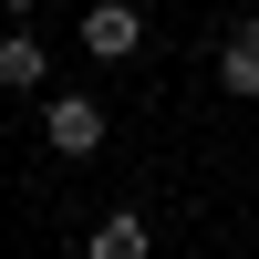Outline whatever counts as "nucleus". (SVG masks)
<instances>
[{
  "label": "nucleus",
  "instance_id": "2",
  "mask_svg": "<svg viewBox=\"0 0 259 259\" xmlns=\"http://www.w3.org/2000/svg\"><path fill=\"white\" fill-rule=\"evenodd\" d=\"M41 135H52V156H94V145H104V104L94 94H52Z\"/></svg>",
  "mask_w": 259,
  "mask_h": 259
},
{
  "label": "nucleus",
  "instance_id": "1",
  "mask_svg": "<svg viewBox=\"0 0 259 259\" xmlns=\"http://www.w3.org/2000/svg\"><path fill=\"white\" fill-rule=\"evenodd\" d=\"M83 52L94 62H135L145 52V11L135 0H94V11H83Z\"/></svg>",
  "mask_w": 259,
  "mask_h": 259
},
{
  "label": "nucleus",
  "instance_id": "4",
  "mask_svg": "<svg viewBox=\"0 0 259 259\" xmlns=\"http://www.w3.org/2000/svg\"><path fill=\"white\" fill-rule=\"evenodd\" d=\"M41 73H52V52H41L31 31H11V41H0V83H11V94H31Z\"/></svg>",
  "mask_w": 259,
  "mask_h": 259
},
{
  "label": "nucleus",
  "instance_id": "3",
  "mask_svg": "<svg viewBox=\"0 0 259 259\" xmlns=\"http://www.w3.org/2000/svg\"><path fill=\"white\" fill-rule=\"evenodd\" d=\"M218 83H228V94H259V11L239 21V41L218 52Z\"/></svg>",
  "mask_w": 259,
  "mask_h": 259
},
{
  "label": "nucleus",
  "instance_id": "5",
  "mask_svg": "<svg viewBox=\"0 0 259 259\" xmlns=\"http://www.w3.org/2000/svg\"><path fill=\"white\" fill-rule=\"evenodd\" d=\"M145 249H156V239H145V218H135V207L94 228V259H145Z\"/></svg>",
  "mask_w": 259,
  "mask_h": 259
}]
</instances>
